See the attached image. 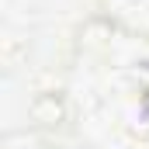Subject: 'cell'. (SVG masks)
Here are the masks:
<instances>
[{
	"mask_svg": "<svg viewBox=\"0 0 149 149\" xmlns=\"http://www.w3.org/2000/svg\"><path fill=\"white\" fill-rule=\"evenodd\" d=\"M142 121H146V125H149V94H146V97H142Z\"/></svg>",
	"mask_w": 149,
	"mask_h": 149,
	"instance_id": "6da1fadb",
	"label": "cell"
}]
</instances>
